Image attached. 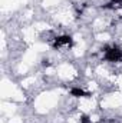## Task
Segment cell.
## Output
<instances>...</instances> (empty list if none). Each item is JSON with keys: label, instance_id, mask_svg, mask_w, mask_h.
<instances>
[{"label": "cell", "instance_id": "cell-1", "mask_svg": "<svg viewBox=\"0 0 122 123\" xmlns=\"http://www.w3.org/2000/svg\"><path fill=\"white\" fill-rule=\"evenodd\" d=\"M102 57L108 63H118L122 60V49L118 46H106Z\"/></svg>", "mask_w": 122, "mask_h": 123}, {"label": "cell", "instance_id": "cell-2", "mask_svg": "<svg viewBox=\"0 0 122 123\" xmlns=\"http://www.w3.org/2000/svg\"><path fill=\"white\" fill-rule=\"evenodd\" d=\"M52 46L55 50H69L73 46V39L69 34H62V36H55Z\"/></svg>", "mask_w": 122, "mask_h": 123}, {"label": "cell", "instance_id": "cell-3", "mask_svg": "<svg viewBox=\"0 0 122 123\" xmlns=\"http://www.w3.org/2000/svg\"><path fill=\"white\" fill-rule=\"evenodd\" d=\"M70 96H72V97H76V99H83V97H89L91 93L86 92V90L82 89V87H79V86H75V87L70 89Z\"/></svg>", "mask_w": 122, "mask_h": 123}]
</instances>
